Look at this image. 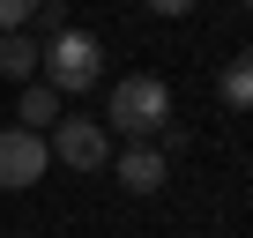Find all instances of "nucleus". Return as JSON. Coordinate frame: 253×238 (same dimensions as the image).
I'll use <instances>...</instances> for the list:
<instances>
[{"instance_id": "obj_2", "label": "nucleus", "mask_w": 253, "mask_h": 238, "mask_svg": "<svg viewBox=\"0 0 253 238\" xmlns=\"http://www.w3.org/2000/svg\"><path fill=\"white\" fill-rule=\"evenodd\" d=\"M38 82L45 89H60V97H82V89H97V75H104V45L89 38V30H60L52 45H38Z\"/></svg>"}, {"instance_id": "obj_9", "label": "nucleus", "mask_w": 253, "mask_h": 238, "mask_svg": "<svg viewBox=\"0 0 253 238\" xmlns=\"http://www.w3.org/2000/svg\"><path fill=\"white\" fill-rule=\"evenodd\" d=\"M30 23H38V38L52 45V38L67 30V8H60V0H38V15H30Z\"/></svg>"}, {"instance_id": "obj_4", "label": "nucleus", "mask_w": 253, "mask_h": 238, "mask_svg": "<svg viewBox=\"0 0 253 238\" xmlns=\"http://www.w3.org/2000/svg\"><path fill=\"white\" fill-rule=\"evenodd\" d=\"M45 149H52V164H67V171H104V164H112V134H104V119H60Z\"/></svg>"}, {"instance_id": "obj_12", "label": "nucleus", "mask_w": 253, "mask_h": 238, "mask_svg": "<svg viewBox=\"0 0 253 238\" xmlns=\"http://www.w3.org/2000/svg\"><path fill=\"white\" fill-rule=\"evenodd\" d=\"M238 8H253V0H238Z\"/></svg>"}, {"instance_id": "obj_10", "label": "nucleus", "mask_w": 253, "mask_h": 238, "mask_svg": "<svg viewBox=\"0 0 253 238\" xmlns=\"http://www.w3.org/2000/svg\"><path fill=\"white\" fill-rule=\"evenodd\" d=\"M30 15H38V0H0V38H8V30H30Z\"/></svg>"}, {"instance_id": "obj_6", "label": "nucleus", "mask_w": 253, "mask_h": 238, "mask_svg": "<svg viewBox=\"0 0 253 238\" xmlns=\"http://www.w3.org/2000/svg\"><path fill=\"white\" fill-rule=\"evenodd\" d=\"M0 75H8V82H38V38L30 30H8V38H0Z\"/></svg>"}, {"instance_id": "obj_3", "label": "nucleus", "mask_w": 253, "mask_h": 238, "mask_svg": "<svg viewBox=\"0 0 253 238\" xmlns=\"http://www.w3.org/2000/svg\"><path fill=\"white\" fill-rule=\"evenodd\" d=\"M45 171H52L45 134H30V127H0V194H23V186H38Z\"/></svg>"}, {"instance_id": "obj_5", "label": "nucleus", "mask_w": 253, "mask_h": 238, "mask_svg": "<svg viewBox=\"0 0 253 238\" xmlns=\"http://www.w3.org/2000/svg\"><path fill=\"white\" fill-rule=\"evenodd\" d=\"M112 171H119V186L126 194H157L171 171H164V149L157 142H134V149H126V157H112Z\"/></svg>"}, {"instance_id": "obj_7", "label": "nucleus", "mask_w": 253, "mask_h": 238, "mask_svg": "<svg viewBox=\"0 0 253 238\" xmlns=\"http://www.w3.org/2000/svg\"><path fill=\"white\" fill-rule=\"evenodd\" d=\"M15 119H30V134L60 127V89H45V82H23V104H15Z\"/></svg>"}, {"instance_id": "obj_11", "label": "nucleus", "mask_w": 253, "mask_h": 238, "mask_svg": "<svg viewBox=\"0 0 253 238\" xmlns=\"http://www.w3.org/2000/svg\"><path fill=\"white\" fill-rule=\"evenodd\" d=\"M149 8H157V15H186V8H194V0H149Z\"/></svg>"}, {"instance_id": "obj_1", "label": "nucleus", "mask_w": 253, "mask_h": 238, "mask_svg": "<svg viewBox=\"0 0 253 238\" xmlns=\"http://www.w3.org/2000/svg\"><path fill=\"white\" fill-rule=\"evenodd\" d=\"M126 134V142H157L164 127H171V89L157 82V75H126V82H112V104H104V134Z\"/></svg>"}, {"instance_id": "obj_8", "label": "nucleus", "mask_w": 253, "mask_h": 238, "mask_svg": "<svg viewBox=\"0 0 253 238\" xmlns=\"http://www.w3.org/2000/svg\"><path fill=\"white\" fill-rule=\"evenodd\" d=\"M216 97H223L231 112H253V52H238V60L216 75Z\"/></svg>"}]
</instances>
